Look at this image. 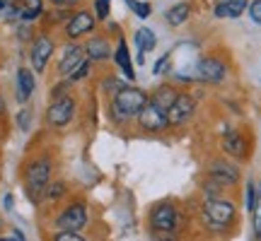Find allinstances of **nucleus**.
<instances>
[{"label": "nucleus", "mask_w": 261, "mask_h": 241, "mask_svg": "<svg viewBox=\"0 0 261 241\" xmlns=\"http://www.w3.org/2000/svg\"><path fill=\"white\" fill-rule=\"evenodd\" d=\"M3 207H5L8 213H12V207H15V198H12V193L3 195Z\"/></svg>", "instance_id": "473e14b6"}, {"label": "nucleus", "mask_w": 261, "mask_h": 241, "mask_svg": "<svg viewBox=\"0 0 261 241\" xmlns=\"http://www.w3.org/2000/svg\"><path fill=\"white\" fill-rule=\"evenodd\" d=\"M51 241H87L83 234H75V232H56Z\"/></svg>", "instance_id": "cd10ccee"}, {"label": "nucleus", "mask_w": 261, "mask_h": 241, "mask_svg": "<svg viewBox=\"0 0 261 241\" xmlns=\"http://www.w3.org/2000/svg\"><path fill=\"white\" fill-rule=\"evenodd\" d=\"M148 104V97L138 87H123L121 92H116L109 104V116L114 123H128V120L138 118V113L143 111V106Z\"/></svg>", "instance_id": "f257e3e1"}, {"label": "nucleus", "mask_w": 261, "mask_h": 241, "mask_svg": "<svg viewBox=\"0 0 261 241\" xmlns=\"http://www.w3.org/2000/svg\"><path fill=\"white\" fill-rule=\"evenodd\" d=\"M114 61H116V65L123 70V77H126L128 82H133V80H136V70H133L128 46H126V41H123V39L119 41V46H116V51H114Z\"/></svg>", "instance_id": "f3484780"}, {"label": "nucleus", "mask_w": 261, "mask_h": 241, "mask_svg": "<svg viewBox=\"0 0 261 241\" xmlns=\"http://www.w3.org/2000/svg\"><path fill=\"white\" fill-rule=\"evenodd\" d=\"M189 15H191V8H189L187 3H177V5H172V8L167 10V24L169 27H181L184 22L189 19Z\"/></svg>", "instance_id": "aec40b11"}, {"label": "nucleus", "mask_w": 261, "mask_h": 241, "mask_svg": "<svg viewBox=\"0 0 261 241\" xmlns=\"http://www.w3.org/2000/svg\"><path fill=\"white\" fill-rule=\"evenodd\" d=\"M0 241H17V239H15V236L10 234V236H0Z\"/></svg>", "instance_id": "c9c22d12"}, {"label": "nucleus", "mask_w": 261, "mask_h": 241, "mask_svg": "<svg viewBox=\"0 0 261 241\" xmlns=\"http://www.w3.org/2000/svg\"><path fill=\"white\" fill-rule=\"evenodd\" d=\"M3 5H12V3H17V0H0Z\"/></svg>", "instance_id": "4c0bfd02"}, {"label": "nucleus", "mask_w": 261, "mask_h": 241, "mask_svg": "<svg viewBox=\"0 0 261 241\" xmlns=\"http://www.w3.org/2000/svg\"><path fill=\"white\" fill-rule=\"evenodd\" d=\"M3 8H5V5H3V3H0V10H3Z\"/></svg>", "instance_id": "58836bf2"}, {"label": "nucleus", "mask_w": 261, "mask_h": 241, "mask_svg": "<svg viewBox=\"0 0 261 241\" xmlns=\"http://www.w3.org/2000/svg\"><path fill=\"white\" fill-rule=\"evenodd\" d=\"M87 58H85V48L83 46H65L63 48V56L58 61V75H63V77H70L73 70L77 68L80 63H85Z\"/></svg>", "instance_id": "f8f14e48"}, {"label": "nucleus", "mask_w": 261, "mask_h": 241, "mask_svg": "<svg viewBox=\"0 0 261 241\" xmlns=\"http://www.w3.org/2000/svg\"><path fill=\"white\" fill-rule=\"evenodd\" d=\"M136 46H138V53H148L158 46V39H155V32L152 29H138L136 32Z\"/></svg>", "instance_id": "412c9836"}, {"label": "nucleus", "mask_w": 261, "mask_h": 241, "mask_svg": "<svg viewBox=\"0 0 261 241\" xmlns=\"http://www.w3.org/2000/svg\"><path fill=\"white\" fill-rule=\"evenodd\" d=\"M5 113V102H3V97H0V116Z\"/></svg>", "instance_id": "e433bc0d"}, {"label": "nucleus", "mask_w": 261, "mask_h": 241, "mask_svg": "<svg viewBox=\"0 0 261 241\" xmlns=\"http://www.w3.org/2000/svg\"><path fill=\"white\" fill-rule=\"evenodd\" d=\"M208 178L215 186H220V188L234 186L240 181V169L234 167L232 162H227V159H213L211 167H208Z\"/></svg>", "instance_id": "0eeeda50"}, {"label": "nucleus", "mask_w": 261, "mask_h": 241, "mask_svg": "<svg viewBox=\"0 0 261 241\" xmlns=\"http://www.w3.org/2000/svg\"><path fill=\"white\" fill-rule=\"evenodd\" d=\"M181 229V217L174 203L162 200V203L152 205L150 210V232H169V234H179Z\"/></svg>", "instance_id": "20e7f679"}, {"label": "nucleus", "mask_w": 261, "mask_h": 241, "mask_svg": "<svg viewBox=\"0 0 261 241\" xmlns=\"http://www.w3.org/2000/svg\"><path fill=\"white\" fill-rule=\"evenodd\" d=\"M256 188H259V198H256V207H254V236L261 241V181L256 184Z\"/></svg>", "instance_id": "b1692460"}, {"label": "nucleus", "mask_w": 261, "mask_h": 241, "mask_svg": "<svg viewBox=\"0 0 261 241\" xmlns=\"http://www.w3.org/2000/svg\"><path fill=\"white\" fill-rule=\"evenodd\" d=\"M27 8H32V10H41V0H27Z\"/></svg>", "instance_id": "72a5a7b5"}, {"label": "nucleus", "mask_w": 261, "mask_h": 241, "mask_svg": "<svg viewBox=\"0 0 261 241\" xmlns=\"http://www.w3.org/2000/svg\"><path fill=\"white\" fill-rule=\"evenodd\" d=\"M51 5H56V8H73V5H77L80 0H48Z\"/></svg>", "instance_id": "2f4dec72"}, {"label": "nucleus", "mask_w": 261, "mask_h": 241, "mask_svg": "<svg viewBox=\"0 0 261 241\" xmlns=\"http://www.w3.org/2000/svg\"><path fill=\"white\" fill-rule=\"evenodd\" d=\"M87 220H90V215H87V205L80 203V200H75V203L65 205L63 210L56 215L54 227H56V232H75V234H80L85 227H87Z\"/></svg>", "instance_id": "39448f33"}, {"label": "nucleus", "mask_w": 261, "mask_h": 241, "mask_svg": "<svg viewBox=\"0 0 261 241\" xmlns=\"http://www.w3.org/2000/svg\"><path fill=\"white\" fill-rule=\"evenodd\" d=\"M196 77L203 80V82L218 84L227 77V68H225L218 58H201V61L196 63Z\"/></svg>", "instance_id": "1a4fd4ad"}, {"label": "nucleus", "mask_w": 261, "mask_h": 241, "mask_svg": "<svg viewBox=\"0 0 261 241\" xmlns=\"http://www.w3.org/2000/svg\"><path fill=\"white\" fill-rule=\"evenodd\" d=\"M109 8H112V0H97V3H94L97 19H107V17H109Z\"/></svg>", "instance_id": "bb28decb"}, {"label": "nucleus", "mask_w": 261, "mask_h": 241, "mask_svg": "<svg viewBox=\"0 0 261 241\" xmlns=\"http://www.w3.org/2000/svg\"><path fill=\"white\" fill-rule=\"evenodd\" d=\"M196 111V102L189 97V94H179L174 106L167 111V120L169 126H181V123H187Z\"/></svg>", "instance_id": "9b49d317"}, {"label": "nucleus", "mask_w": 261, "mask_h": 241, "mask_svg": "<svg viewBox=\"0 0 261 241\" xmlns=\"http://www.w3.org/2000/svg\"><path fill=\"white\" fill-rule=\"evenodd\" d=\"M75 111H77V104H75L73 97H63V99H56V102L48 104L46 109V123L51 128H65L70 120L75 118Z\"/></svg>", "instance_id": "423d86ee"}, {"label": "nucleus", "mask_w": 261, "mask_h": 241, "mask_svg": "<svg viewBox=\"0 0 261 241\" xmlns=\"http://www.w3.org/2000/svg\"><path fill=\"white\" fill-rule=\"evenodd\" d=\"M12 236H15V239H17V241H27V239H24V234L19 232L17 227H12Z\"/></svg>", "instance_id": "f704fd0d"}, {"label": "nucleus", "mask_w": 261, "mask_h": 241, "mask_svg": "<svg viewBox=\"0 0 261 241\" xmlns=\"http://www.w3.org/2000/svg\"><path fill=\"white\" fill-rule=\"evenodd\" d=\"M234 215H237L234 203L225 200V198H213V200H205L203 207H201L203 224L208 227V229H213V232H225V229L234 222Z\"/></svg>", "instance_id": "7ed1b4c3"}, {"label": "nucleus", "mask_w": 261, "mask_h": 241, "mask_svg": "<svg viewBox=\"0 0 261 241\" xmlns=\"http://www.w3.org/2000/svg\"><path fill=\"white\" fill-rule=\"evenodd\" d=\"M90 68H92V63H90V61H85V63H80V65H77V68L73 70V75L68 77V82L73 84V82H80V80H85V77L90 75Z\"/></svg>", "instance_id": "393cba45"}, {"label": "nucleus", "mask_w": 261, "mask_h": 241, "mask_svg": "<svg viewBox=\"0 0 261 241\" xmlns=\"http://www.w3.org/2000/svg\"><path fill=\"white\" fill-rule=\"evenodd\" d=\"M138 126L143 133H162V130L169 126V120H167V113L165 111H160L155 104H145L143 106V111L138 113Z\"/></svg>", "instance_id": "6e6552de"}, {"label": "nucleus", "mask_w": 261, "mask_h": 241, "mask_svg": "<svg viewBox=\"0 0 261 241\" xmlns=\"http://www.w3.org/2000/svg\"><path fill=\"white\" fill-rule=\"evenodd\" d=\"M133 12H136V15H138L140 19H145V17H150V12H152V8H150V3H138V0H136V5H133Z\"/></svg>", "instance_id": "c85d7f7f"}, {"label": "nucleus", "mask_w": 261, "mask_h": 241, "mask_svg": "<svg viewBox=\"0 0 261 241\" xmlns=\"http://www.w3.org/2000/svg\"><path fill=\"white\" fill-rule=\"evenodd\" d=\"M65 193H68V184H65V181H51V184L46 186V191H44V198L51 200V203H56Z\"/></svg>", "instance_id": "4be33fe9"}, {"label": "nucleus", "mask_w": 261, "mask_h": 241, "mask_svg": "<svg viewBox=\"0 0 261 241\" xmlns=\"http://www.w3.org/2000/svg\"><path fill=\"white\" fill-rule=\"evenodd\" d=\"M92 29H94V15L83 10V12H77V15L70 17L68 27H65V34L70 39H77V37H83V34H90Z\"/></svg>", "instance_id": "ddd939ff"}, {"label": "nucleus", "mask_w": 261, "mask_h": 241, "mask_svg": "<svg viewBox=\"0 0 261 241\" xmlns=\"http://www.w3.org/2000/svg\"><path fill=\"white\" fill-rule=\"evenodd\" d=\"M244 198H247V210L254 213V207H256V198H259V188L254 181H247V191H244Z\"/></svg>", "instance_id": "5701e85b"}, {"label": "nucleus", "mask_w": 261, "mask_h": 241, "mask_svg": "<svg viewBox=\"0 0 261 241\" xmlns=\"http://www.w3.org/2000/svg\"><path fill=\"white\" fill-rule=\"evenodd\" d=\"M51 171H54V162L51 157H37L27 162L24 167V191L32 203L44 200V191L51 184Z\"/></svg>", "instance_id": "f03ea898"}, {"label": "nucleus", "mask_w": 261, "mask_h": 241, "mask_svg": "<svg viewBox=\"0 0 261 241\" xmlns=\"http://www.w3.org/2000/svg\"><path fill=\"white\" fill-rule=\"evenodd\" d=\"M34 87H37V80H34V75L29 68H19L17 70V102L24 104L32 99V94H34Z\"/></svg>", "instance_id": "2eb2a0df"}, {"label": "nucleus", "mask_w": 261, "mask_h": 241, "mask_svg": "<svg viewBox=\"0 0 261 241\" xmlns=\"http://www.w3.org/2000/svg\"><path fill=\"white\" fill-rule=\"evenodd\" d=\"M177 97H179V92L174 89V87H169V84H162V87H158L155 89V94L150 97L148 102L150 104H155L160 111H165L167 113L172 106H174V102H177Z\"/></svg>", "instance_id": "dca6fc26"}, {"label": "nucleus", "mask_w": 261, "mask_h": 241, "mask_svg": "<svg viewBox=\"0 0 261 241\" xmlns=\"http://www.w3.org/2000/svg\"><path fill=\"white\" fill-rule=\"evenodd\" d=\"M85 53L90 56V63H92V61H107V58L112 56V48H109V41H107V39L94 37L87 41Z\"/></svg>", "instance_id": "a211bd4d"}, {"label": "nucleus", "mask_w": 261, "mask_h": 241, "mask_svg": "<svg viewBox=\"0 0 261 241\" xmlns=\"http://www.w3.org/2000/svg\"><path fill=\"white\" fill-rule=\"evenodd\" d=\"M249 17H252L256 24H261V0H254L252 5H249Z\"/></svg>", "instance_id": "c756f323"}, {"label": "nucleus", "mask_w": 261, "mask_h": 241, "mask_svg": "<svg viewBox=\"0 0 261 241\" xmlns=\"http://www.w3.org/2000/svg\"><path fill=\"white\" fill-rule=\"evenodd\" d=\"M17 128L22 130V133H29V130H32V111H29V109H22V111L17 113Z\"/></svg>", "instance_id": "a878e982"}, {"label": "nucleus", "mask_w": 261, "mask_h": 241, "mask_svg": "<svg viewBox=\"0 0 261 241\" xmlns=\"http://www.w3.org/2000/svg\"><path fill=\"white\" fill-rule=\"evenodd\" d=\"M249 8L247 5V0H225V3H220L218 8H215V17H240L244 10Z\"/></svg>", "instance_id": "6ab92c4d"}, {"label": "nucleus", "mask_w": 261, "mask_h": 241, "mask_svg": "<svg viewBox=\"0 0 261 241\" xmlns=\"http://www.w3.org/2000/svg\"><path fill=\"white\" fill-rule=\"evenodd\" d=\"M223 149L230 155V157H237V159L247 157V142H244L242 133H240V130H234V128H225V133H223Z\"/></svg>", "instance_id": "4468645a"}, {"label": "nucleus", "mask_w": 261, "mask_h": 241, "mask_svg": "<svg viewBox=\"0 0 261 241\" xmlns=\"http://www.w3.org/2000/svg\"><path fill=\"white\" fill-rule=\"evenodd\" d=\"M54 56V41L48 37H37L34 41V46H32V68H34V73H44L46 70L48 61Z\"/></svg>", "instance_id": "9d476101"}, {"label": "nucleus", "mask_w": 261, "mask_h": 241, "mask_svg": "<svg viewBox=\"0 0 261 241\" xmlns=\"http://www.w3.org/2000/svg\"><path fill=\"white\" fill-rule=\"evenodd\" d=\"M167 65H169V56H162V58L158 61V63H155V68H152V73H155V75H162V73H165V68H167Z\"/></svg>", "instance_id": "7c9ffc66"}]
</instances>
